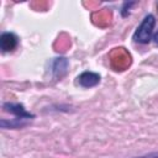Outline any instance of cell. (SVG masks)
Wrapping results in <instances>:
<instances>
[{
	"instance_id": "obj_1",
	"label": "cell",
	"mask_w": 158,
	"mask_h": 158,
	"mask_svg": "<svg viewBox=\"0 0 158 158\" xmlns=\"http://www.w3.org/2000/svg\"><path fill=\"white\" fill-rule=\"evenodd\" d=\"M154 26H156V17L152 14L146 15L133 33V41L141 44H147L153 37Z\"/></svg>"
},
{
	"instance_id": "obj_2",
	"label": "cell",
	"mask_w": 158,
	"mask_h": 158,
	"mask_svg": "<svg viewBox=\"0 0 158 158\" xmlns=\"http://www.w3.org/2000/svg\"><path fill=\"white\" fill-rule=\"evenodd\" d=\"M2 107H4V110L6 112L14 115L16 118H22V120L35 118V115L28 112L22 104H19V102H5Z\"/></svg>"
},
{
	"instance_id": "obj_3",
	"label": "cell",
	"mask_w": 158,
	"mask_h": 158,
	"mask_svg": "<svg viewBox=\"0 0 158 158\" xmlns=\"http://www.w3.org/2000/svg\"><path fill=\"white\" fill-rule=\"evenodd\" d=\"M19 44V38L12 32H4L0 36V49L2 53L14 52Z\"/></svg>"
},
{
	"instance_id": "obj_4",
	"label": "cell",
	"mask_w": 158,
	"mask_h": 158,
	"mask_svg": "<svg viewBox=\"0 0 158 158\" xmlns=\"http://www.w3.org/2000/svg\"><path fill=\"white\" fill-rule=\"evenodd\" d=\"M100 83V75L94 72H83L77 77V84L81 88H93Z\"/></svg>"
},
{
	"instance_id": "obj_5",
	"label": "cell",
	"mask_w": 158,
	"mask_h": 158,
	"mask_svg": "<svg viewBox=\"0 0 158 158\" xmlns=\"http://www.w3.org/2000/svg\"><path fill=\"white\" fill-rule=\"evenodd\" d=\"M68 60L64 57H59L56 58L52 63V73L54 75V78L60 79L67 74V69H68Z\"/></svg>"
},
{
	"instance_id": "obj_6",
	"label": "cell",
	"mask_w": 158,
	"mask_h": 158,
	"mask_svg": "<svg viewBox=\"0 0 158 158\" xmlns=\"http://www.w3.org/2000/svg\"><path fill=\"white\" fill-rule=\"evenodd\" d=\"M27 121L28 120H22V118H14L10 121L1 120L0 126H1V128H22V127L27 126Z\"/></svg>"
},
{
	"instance_id": "obj_7",
	"label": "cell",
	"mask_w": 158,
	"mask_h": 158,
	"mask_svg": "<svg viewBox=\"0 0 158 158\" xmlns=\"http://www.w3.org/2000/svg\"><path fill=\"white\" fill-rule=\"evenodd\" d=\"M135 158H158V153H149V154L141 156V157H135Z\"/></svg>"
},
{
	"instance_id": "obj_8",
	"label": "cell",
	"mask_w": 158,
	"mask_h": 158,
	"mask_svg": "<svg viewBox=\"0 0 158 158\" xmlns=\"http://www.w3.org/2000/svg\"><path fill=\"white\" fill-rule=\"evenodd\" d=\"M152 40H153V41H154V43L158 46V30H157V32H154V33H153Z\"/></svg>"
}]
</instances>
